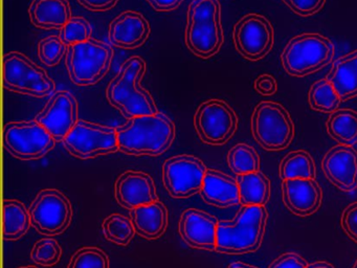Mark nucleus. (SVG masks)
Instances as JSON below:
<instances>
[{"instance_id": "f257e3e1", "label": "nucleus", "mask_w": 357, "mask_h": 268, "mask_svg": "<svg viewBox=\"0 0 357 268\" xmlns=\"http://www.w3.org/2000/svg\"><path fill=\"white\" fill-rule=\"evenodd\" d=\"M146 68L143 58L131 57L123 63L106 89L108 102L128 119L158 112L151 94L141 86Z\"/></svg>"}, {"instance_id": "f03ea898", "label": "nucleus", "mask_w": 357, "mask_h": 268, "mask_svg": "<svg viewBox=\"0 0 357 268\" xmlns=\"http://www.w3.org/2000/svg\"><path fill=\"white\" fill-rule=\"evenodd\" d=\"M120 150L126 154L158 156L168 150L175 138V126L170 117L158 111L128 119L116 128Z\"/></svg>"}, {"instance_id": "7ed1b4c3", "label": "nucleus", "mask_w": 357, "mask_h": 268, "mask_svg": "<svg viewBox=\"0 0 357 268\" xmlns=\"http://www.w3.org/2000/svg\"><path fill=\"white\" fill-rule=\"evenodd\" d=\"M267 219L266 207L242 205L233 220L218 222L215 251L227 255L258 251L264 238Z\"/></svg>"}, {"instance_id": "20e7f679", "label": "nucleus", "mask_w": 357, "mask_h": 268, "mask_svg": "<svg viewBox=\"0 0 357 268\" xmlns=\"http://www.w3.org/2000/svg\"><path fill=\"white\" fill-rule=\"evenodd\" d=\"M185 44L195 56H215L225 42L218 0H193L188 10Z\"/></svg>"}, {"instance_id": "39448f33", "label": "nucleus", "mask_w": 357, "mask_h": 268, "mask_svg": "<svg viewBox=\"0 0 357 268\" xmlns=\"http://www.w3.org/2000/svg\"><path fill=\"white\" fill-rule=\"evenodd\" d=\"M334 54L335 47L329 38L321 34H302L286 44L281 62L288 75L302 77L327 66Z\"/></svg>"}, {"instance_id": "423d86ee", "label": "nucleus", "mask_w": 357, "mask_h": 268, "mask_svg": "<svg viewBox=\"0 0 357 268\" xmlns=\"http://www.w3.org/2000/svg\"><path fill=\"white\" fill-rule=\"evenodd\" d=\"M114 50L99 40L91 39L68 46L66 64L73 83L89 86L103 79L109 70Z\"/></svg>"}, {"instance_id": "0eeeda50", "label": "nucleus", "mask_w": 357, "mask_h": 268, "mask_svg": "<svg viewBox=\"0 0 357 268\" xmlns=\"http://www.w3.org/2000/svg\"><path fill=\"white\" fill-rule=\"evenodd\" d=\"M252 133L264 150H284L294 140V121L285 107L264 100L259 103L252 112Z\"/></svg>"}, {"instance_id": "6e6552de", "label": "nucleus", "mask_w": 357, "mask_h": 268, "mask_svg": "<svg viewBox=\"0 0 357 268\" xmlns=\"http://www.w3.org/2000/svg\"><path fill=\"white\" fill-rule=\"evenodd\" d=\"M3 80L6 89L35 98L51 96L56 89L47 71L18 52L3 56Z\"/></svg>"}, {"instance_id": "1a4fd4ad", "label": "nucleus", "mask_w": 357, "mask_h": 268, "mask_svg": "<svg viewBox=\"0 0 357 268\" xmlns=\"http://www.w3.org/2000/svg\"><path fill=\"white\" fill-rule=\"evenodd\" d=\"M55 144V138L36 121H11L3 128L5 148L22 161L41 158Z\"/></svg>"}, {"instance_id": "9d476101", "label": "nucleus", "mask_w": 357, "mask_h": 268, "mask_svg": "<svg viewBox=\"0 0 357 268\" xmlns=\"http://www.w3.org/2000/svg\"><path fill=\"white\" fill-rule=\"evenodd\" d=\"M194 126L202 142L221 146L229 142L237 131L238 117L227 102L211 98L198 107Z\"/></svg>"}, {"instance_id": "9b49d317", "label": "nucleus", "mask_w": 357, "mask_h": 268, "mask_svg": "<svg viewBox=\"0 0 357 268\" xmlns=\"http://www.w3.org/2000/svg\"><path fill=\"white\" fill-rule=\"evenodd\" d=\"M64 147L74 156L93 158L120 150L116 128L79 119L63 140Z\"/></svg>"}, {"instance_id": "f8f14e48", "label": "nucleus", "mask_w": 357, "mask_h": 268, "mask_svg": "<svg viewBox=\"0 0 357 268\" xmlns=\"http://www.w3.org/2000/svg\"><path fill=\"white\" fill-rule=\"evenodd\" d=\"M29 211L32 225L45 236L61 234L72 222L73 207L70 199L54 188L39 192L31 203Z\"/></svg>"}, {"instance_id": "ddd939ff", "label": "nucleus", "mask_w": 357, "mask_h": 268, "mask_svg": "<svg viewBox=\"0 0 357 268\" xmlns=\"http://www.w3.org/2000/svg\"><path fill=\"white\" fill-rule=\"evenodd\" d=\"M233 39L236 50L243 58L259 61L273 50L275 29L266 17L250 13L236 23Z\"/></svg>"}, {"instance_id": "4468645a", "label": "nucleus", "mask_w": 357, "mask_h": 268, "mask_svg": "<svg viewBox=\"0 0 357 268\" xmlns=\"http://www.w3.org/2000/svg\"><path fill=\"white\" fill-rule=\"evenodd\" d=\"M206 170L204 161L193 155L171 157L162 165L165 188L174 198L193 196L202 191Z\"/></svg>"}, {"instance_id": "2eb2a0df", "label": "nucleus", "mask_w": 357, "mask_h": 268, "mask_svg": "<svg viewBox=\"0 0 357 268\" xmlns=\"http://www.w3.org/2000/svg\"><path fill=\"white\" fill-rule=\"evenodd\" d=\"M35 121L52 134L56 142H63L78 119V102L70 92H55Z\"/></svg>"}, {"instance_id": "dca6fc26", "label": "nucleus", "mask_w": 357, "mask_h": 268, "mask_svg": "<svg viewBox=\"0 0 357 268\" xmlns=\"http://www.w3.org/2000/svg\"><path fill=\"white\" fill-rule=\"evenodd\" d=\"M321 169L331 184L344 192L357 188V151L337 144L330 149L321 161Z\"/></svg>"}, {"instance_id": "f3484780", "label": "nucleus", "mask_w": 357, "mask_h": 268, "mask_svg": "<svg viewBox=\"0 0 357 268\" xmlns=\"http://www.w3.org/2000/svg\"><path fill=\"white\" fill-rule=\"evenodd\" d=\"M218 222L216 217L206 211L188 209L179 219V234L194 248L215 251Z\"/></svg>"}, {"instance_id": "a211bd4d", "label": "nucleus", "mask_w": 357, "mask_h": 268, "mask_svg": "<svg viewBox=\"0 0 357 268\" xmlns=\"http://www.w3.org/2000/svg\"><path fill=\"white\" fill-rule=\"evenodd\" d=\"M284 204L294 215L306 217L321 207L323 191L313 178H292L282 182Z\"/></svg>"}, {"instance_id": "6ab92c4d", "label": "nucleus", "mask_w": 357, "mask_h": 268, "mask_svg": "<svg viewBox=\"0 0 357 268\" xmlns=\"http://www.w3.org/2000/svg\"><path fill=\"white\" fill-rule=\"evenodd\" d=\"M114 194L116 201L130 211L158 200L151 176L139 171L123 173L116 180Z\"/></svg>"}, {"instance_id": "aec40b11", "label": "nucleus", "mask_w": 357, "mask_h": 268, "mask_svg": "<svg viewBox=\"0 0 357 268\" xmlns=\"http://www.w3.org/2000/svg\"><path fill=\"white\" fill-rule=\"evenodd\" d=\"M150 25L141 13L126 10L110 23L108 38L119 48L135 50L145 43L149 37Z\"/></svg>"}, {"instance_id": "412c9836", "label": "nucleus", "mask_w": 357, "mask_h": 268, "mask_svg": "<svg viewBox=\"0 0 357 268\" xmlns=\"http://www.w3.org/2000/svg\"><path fill=\"white\" fill-rule=\"evenodd\" d=\"M200 194L206 203L215 207H229L240 203L237 179L218 170H206Z\"/></svg>"}, {"instance_id": "4be33fe9", "label": "nucleus", "mask_w": 357, "mask_h": 268, "mask_svg": "<svg viewBox=\"0 0 357 268\" xmlns=\"http://www.w3.org/2000/svg\"><path fill=\"white\" fill-rule=\"evenodd\" d=\"M130 217L135 232L146 239L160 238L168 228V209L160 200L131 209Z\"/></svg>"}, {"instance_id": "5701e85b", "label": "nucleus", "mask_w": 357, "mask_h": 268, "mask_svg": "<svg viewBox=\"0 0 357 268\" xmlns=\"http://www.w3.org/2000/svg\"><path fill=\"white\" fill-rule=\"evenodd\" d=\"M31 21L43 29H61L72 19V8L68 0H33Z\"/></svg>"}, {"instance_id": "b1692460", "label": "nucleus", "mask_w": 357, "mask_h": 268, "mask_svg": "<svg viewBox=\"0 0 357 268\" xmlns=\"http://www.w3.org/2000/svg\"><path fill=\"white\" fill-rule=\"evenodd\" d=\"M326 79L331 82L342 102L357 96V50L336 59Z\"/></svg>"}, {"instance_id": "393cba45", "label": "nucleus", "mask_w": 357, "mask_h": 268, "mask_svg": "<svg viewBox=\"0 0 357 268\" xmlns=\"http://www.w3.org/2000/svg\"><path fill=\"white\" fill-rule=\"evenodd\" d=\"M240 203L248 207H265L271 198V181L261 171L238 175Z\"/></svg>"}, {"instance_id": "a878e982", "label": "nucleus", "mask_w": 357, "mask_h": 268, "mask_svg": "<svg viewBox=\"0 0 357 268\" xmlns=\"http://www.w3.org/2000/svg\"><path fill=\"white\" fill-rule=\"evenodd\" d=\"M3 234L5 240L15 241L24 237L32 225L30 211L22 201H3Z\"/></svg>"}, {"instance_id": "bb28decb", "label": "nucleus", "mask_w": 357, "mask_h": 268, "mask_svg": "<svg viewBox=\"0 0 357 268\" xmlns=\"http://www.w3.org/2000/svg\"><path fill=\"white\" fill-rule=\"evenodd\" d=\"M326 127L338 144L350 147L357 144V111L337 109L328 117Z\"/></svg>"}, {"instance_id": "cd10ccee", "label": "nucleus", "mask_w": 357, "mask_h": 268, "mask_svg": "<svg viewBox=\"0 0 357 268\" xmlns=\"http://www.w3.org/2000/svg\"><path fill=\"white\" fill-rule=\"evenodd\" d=\"M279 173L282 180L292 179V178L315 179L317 168L312 156L307 151H291L282 159Z\"/></svg>"}, {"instance_id": "c85d7f7f", "label": "nucleus", "mask_w": 357, "mask_h": 268, "mask_svg": "<svg viewBox=\"0 0 357 268\" xmlns=\"http://www.w3.org/2000/svg\"><path fill=\"white\" fill-rule=\"evenodd\" d=\"M308 100L311 109L329 114L340 109V103L342 102L335 87L326 77L311 85Z\"/></svg>"}, {"instance_id": "c756f323", "label": "nucleus", "mask_w": 357, "mask_h": 268, "mask_svg": "<svg viewBox=\"0 0 357 268\" xmlns=\"http://www.w3.org/2000/svg\"><path fill=\"white\" fill-rule=\"evenodd\" d=\"M227 163L229 169L237 176L260 171L258 152L252 146L243 142L236 144L229 151Z\"/></svg>"}, {"instance_id": "7c9ffc66", "label": "nucleus", "mask_w": 357, "mask_h": 268, "mask_svg": "<svg viewBox=\"0 0 357 268\" xmlns=\"http://www.w3.org/2000/svg\"><path fill=\"white\" fill-rule=\"evenodd\" d=\"M103 234L105 238L114 244L126 246L135 237V228L131 219L120 215L112 214L104 220Z\"/></svg>"}, {"instance_id": "2f4dec72", "label": "nucleus", "mask_w": 357, "mask_h": 268, "mask_svg": "<svg viewBox=\"0 0 357 268\" xmlns=\"http://www.w3.org/2000/svg\"><path fill=\"white\" fill-rule=\"evenodd\" d=\"M61 257V246L58 241L53 238H45L37 241L31 251L32 261L45 267L56 265Z\"/></svg>"}, {"instance_id": "473e14b6", "label": "nucleus", "mask_w": 357, "mask_h": 268, "mask_svg": "<svg viewBox=\"0 0 357 268\" xmlns=\"http://www.w3.org/2000/svg\"><path fill=\"white\" fill-rule=\"evenodd\" d=\"M68 268H110L109 258L98 247H83L74 253Z\"/></svg>"}, {"instance_id": "72a5a7b5", "label": "nucleus", "mask_w": 357, "mask_h": 268, "mask_svg": "<svg viewBox=\"0 0 357 268\" xmlns=\"http://www.w3.org/2000/svg\"><path fill=\"white\" fill-rule=\"evenodd\" d=\"M93 29L86 19L72 17L70 21L60 29L59 37L68 46L81 43L91 39Z\"/></svg>"}, {"instance_id": "f704fd0d", "label": "nucleus", "mask_w": 357, "mask_h": 268, "mask_svg": "<svg viewBox=\"0 0 357 268\" xmlns=\"http://www.w3.org/2000/svg\"><path fill=\"white\" fill-rule=\"evenodd\" d=\"M68 46L58 36H50L39 42L38 54L41 62L47 66L59 64L68 52Z\"/></svg>"}, {"instance_id": "c9c22d12", "label": "nucleus", "mask_w": 357, "mask_h": 268, "mask_svg": "<svg viewBox=\"0 0 357 268\" xmlns=\"http://www.w3.org/2000/svg\"><path fill=\"white\" fill-rule=\"evenodd\" d=\"M292 12L298 16L307 17L317 14L325 6L326 0H282Z\"/></svg>"}, {"instance_id": "e433bc0d", "label": "nucleus", "mask_w": 357, "mask_h": 268, "mask_svg": "<svg viewBox=\"0 0 357 268\" xmlns=\"http://www.w3.org/2000/svg\"><path fill=\"white\" fill-rule=\"evenodd\" d=\"M340 223L349 238L357 243V201L351 203L344 209Z\"/></svg>"}, {"instance_id": "4c0bfd02", "label": "nucleus", "mask_w": 357, "mask_h": 268, "mask_svg": "<svg viewBox=\"0 0 357 268\" xmlns=\"http://www.w3.org/2000/svg\"><path fill=\"white\" fill-rule=\"evenodd\" d=\"M308 263L298 253H285L278 257L268 268H307Z\"/></svg>"}, {"instance_id": "58836bf2", "label": "nucleus", "mask_w": 357, "mask_h": 268, "mask_svg": "<svg viewBox=\"0 0 357 268\" xmlns=\"http://www.w3.org/2000/svg\"><path fill=\"white\" fill-rule=\"evenodd\" d=\"M254 86L256 91L259 92L261 96H273L278 90L277 80L273 75H268V73L259 75L255 81Z\"/></svg>"}, {"instance_id": "ea45409f", "label": "nucleus", "mask_w": 357, "mask_h": 268, "mask_svg": "<svg viewBox=\"0 0 357 268\" xmlns=\"http://www.w3.org/2000/svg\"><path fill=\"white\" fill-rule=\"evenodd\" d=\"M81 6L93 12H104L114 8L120 0H78Z\"/></svg>"}, {"instance_id": "a19ab883", "label": "nucleus", "mask_w": 357, "mask_h": 268, "mask_svg": "<svg viewBox=\"0 0 357 268\" xmlns=\"http://www.w3.org/2000/svg\"><path fill=\"white\" fill-rule=\"evenodd\" d=\"M158 12H170L181 6L183 0H147Z\"/></svg>"}, {"instance_id": "79ce46f5", "label": "nucleus", "mask_w": 357, "mask_h": 268, "mask_svg": "<svg viewBox=\"0 0 357 268\" xmlns=\"http://www.w3.org/2000/svg\"><path fill=\"white\" fill-rule=\"evenodd\" d=\"M307 268H334V266L326 261H317L308 264Z\"/></svg>"}, {"instance_id": "37998d69", "label": "nucleus", "mask_w": 357, "mask_h": 268, "mask_svg": "<svg viewBox=\"0 0 357 268\" xmlns=\"http://www.w3.org/2000/svg\"><path fill=\"white\" fill-rule=\"evenodd\" d=\"M227 268H259L256 266L250 265V264L244 263V262H234V263L229 264Z\"/></svg>"}, {"instance_id": "c03bdc74", "label": "nucleus", "mask_w": 357, "mask_h": 268, "mask_svg": "<svg viewBox=\"0 0 357 268\" xmlns=\"http://www.w3.org/2000/svg\"><path fill=\"white\" fill-rule=\"evenodd\" d=\"M20 268H37V267H35V266H24V267H20Z\"/></svg>"}, {"instance_id": "a18cd8bd", "label": "nucleus", "mask_w": 357, "mask_h": 268, "mask_svg": "<svg viewBox=\"0 0 357 268\" xmlns=\"http://www.w3.org/2000/svg\"><path fill=\"white\" fill-rule=\"evenodd\" d=\"M351 268H357V259H356V261H355V263L353 264L352 267H351Z\"/></svg>"}]
</instances>
